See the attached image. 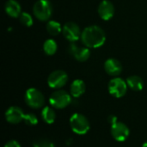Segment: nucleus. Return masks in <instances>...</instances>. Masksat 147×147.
I'll use <instances>...</instances> for the list:
<instances>
[{
  "label": "nucleus",
  "mask_w": 147,
  "mask_h": 147,
  "mask_svg": "<svg viewBox=\"0 0 147 147\" xmlns=\"http://www.w3.org/2000/svg\"><path fill=\"white\" fill-rule=\"evenodd\" d=\"M53 10V5L49 0H38L33 7V13L40 21H47L52 16Z\"/></svg>",
  "instance_id": "obj_4"
},
{
  "label": "nucleus",
  "mask_w": 147,
  "mask_h": 147,
  "mask_svg": "<svg viewBox=\"0 0 147 147\" xmlns=\"http://www.w3.org/2000/svg\"><path fill=\"white\" fill-rule=\"evenodd\" d=\"M71 102V96L64 90H58L52 93L49 97V103L53 109H62Z\"/></svg>",
  "instance_id": "obj_3"
},
{
  "label": "nucleus",
  "mask_w": 147,
  "mask_h": 147,
  "mask_svg": "<svg viewBox=\"0 0 147 147\" xmlns=\"http://www.w3.org/2000/svg\"><path fill=\"white\" fill-rule=\"evenodd\" d=\"M127 86L134 91L142 90L144 87L143 79L137 75H133V76L128 77L127 78Z\"/></svg>",
  "instance_id": "obj_16"
},
{
  "label": "nucleus",
  "mask_w": 147,
  "mask_h": 147,
  "mask_svg": "<svg viewBox=\"0 0 147 147\" xmlns=\"http://www.w3.org/2000/svg\"><path fill=\"white\" fill-rule=\"evenodd\" d=\"M108 121H109V123L113 125V124H115V123H116L118 121V118L115 115H110L108 118Z\"/></svg>",
  "instance_id": "obj_24"
},
{
  "label": "nucleus",
  "mask_w": 147,
  "mask_h": 147,
  "mask_svg": "<svg viewBox=\"0 0 147 147\" xmlns=\"http://www.w3.org/2000/svg\"><path fill=\"white\" fill-rule=\"evenodd\" d=\"M41 118L47 124H53L56 119V114L52 107L46 106L41 110Z\"/></svg>",
  "instance_id": "obj_17"
},
{
  "label": "nucleus",
  "mask_w": 147,
  "mask_h": 147,
  "mask_svg": "<svg viewBox=\"0 0 147 147\" xmlns=\"http://www.w3.org/2000/svg\"><path fill=\"white\" fill-rule=\"evenodd\" d=\"M58 45L53 39H47L43 44V51L47 55H53L57 52Z\"/></svg>",
  "instance_id": "obj_18"
},
{
  "label": "nucleus",
  "mask_w": 147,
  "mask_h": 147,
  "mask_svg": "<svg viewBox=\"0 0 147 147\" xmlns=\"http://www.w3.org/2000/svg\"><path fill=\"white\" fill-rule=\"evenodd\" d=\"M85 89L86 86L84 82L81 79H76L70 86V94L74 98H78L85 92Z\"/></svg>",
  "instance_id": "obj_15"
},
{
  "label": "nucleus",
  "mask_w": 147,
  "mask_h": 147,
  "mask_svg": "<svg viewBox=\"0 0 147 147\" xmlns=\"http://www.w3.org/2000/svg\"><path fill=\"white\" fill-rule=\"evenodd\" d=\"M142 147H147V141L146 142H145V143L142 145Z\"/></svg>",
  "instance_id": "obj_25"
},
{
  "label": "nucleus",
  "mask_w": 147,
  "mask_h": 147,
  "mask_svg": "<svg viewBox=\"0 0 147 147\" xmlns=\"http://www.w3.org/2000/svg\"><path fill=\"white\" fill-rule=\"evenodd\" d=\"M127 81L121 78H112L108 84V90L111 96L116 98H121L124 96L127 90Z\"/></svg>",
  "instance_id": "obj_6"
},
{
  "label": "nucleus",
  "mask_w": 147,
  "mask_h": 147,
  "mask_svg": "<svg viewBox=\"0 0 147 147\" xmlns=\"http://www.w3.org/2000/svg\"><path fill=\"white\" fill-rule=\"evenodd\" d=\"M4 147H21V145L16 140H9L4 145Z\"/></svg>",
  "instance_id": "obj_23"
},
{
  "label": "nucleus",
  "mask_w": 147,
  "mask_h": 147,
  "mask_svg": "<svg viewBox=\"0 0 147 147\" xmlns=\"http://www.w3.org/2000/svg\"><path fill=\"white\" fill-rule=\"evenodd\" d=\"M68 81V76L65 71L62 70H56L53 71L47 78L48 85L53 89H58L64 87Z\"/></svg>",
  "instance_id": "obj_7"
},
{
  "label": "nucleus",
  "mask_w": 147,
  "mask_h": 147,
  "mask_svg": "<svg viewBox=\"0 0 147 147\" xmlns=\"http://www.w3.org/2000/svg\"><path fill=\"white\" fill-rule=\"evenodd\" d=\"M81 40L86 47L98 48L105 43L106 34L104 30L99 26L91 25L83 30Z\"/></svg>",
  "instance_id": "obj_1"
},
{
  "label": "nucleus",
  "mask_w": 147,
  "mask_h": 147,
  "mask_svg": "<svg viewBox=\"0 0 147 147\" xmlns=\"http://www.w3.org/2000/svg\"><path fill=\"white\" fill-rule=\"evenodd\" d=\"M111 134L112 137L118 142H124L127 140L130 134V130L128 127L123 122L117 121L111 126Z\"/></svg>",
  "instance_id": "obj_9"
},
{
  "label": "nucleus",
  "mask_w": 147,
  "mask_h": 147,
  "mask_svg": "<svg viewBox=\"0 0 147 147\" xmlns=\"http://www.w3.org/2000/svg\"><path fill=\"white\" fill-rule=\"evenodd\" d=\"M62 27L56 21H49L47 24V30L51 35H58L62 31Z\"/></svg>",
  "instance_id": "obj_19"
},
{
  "label": "nucleus",
  "mask_w": 147,
  "mask_h": 147,
  "mask_svg": "<svg viewBox=\"0 0 147 147\" xmlns=\"http://www.w3.org/2000/svg\"><path fill=\"white\" fill-rule=\"evenodd\" d=\"M70 126L71 130L78 135H84L90 130V122L82 114L74 113L70 118Z\"/></svg>",
  "instance_id": "obj_2"
},
{
  "label": "nucleus",
  "mask_w": 147,
  "mask_h": 147,
  "mask_svg": "<svg viewBox=\"0 0 147 147\" xmlns=\"http://www.w3.org/2000/svg\"><path fill=\"white\" fill-rule=\"evenodd\" d=\"M34 147H55L53 143H52L50 140L46 139H41L39 140H36L34 143Z\"/></svg>",
  "instance_id": "obj_22"
},
{
  "label": "nucleus",
  "mask_w": 147,
  "mask_h": 147,
  "mask_svg": "<svg viewBox=\"0 0 147 147\" xmlns=\"http://www.w3.org/2000/svg\"><path fill=\"white\" fill-rule=\"evenodd\" d=\"M97 12L102 20L109 21L114 16L115 14L114 4L109 0H102L98 5Z\"/></svg>",
  "instance_id": "obj_12"
},
{
  "label": "nucleus",
  "mask_w": 147,
  "mask_h": 147,
  "mask_svg": "<svg viewBox=\"0 0 147 147\" xmlns=\"http://www.w3.org/2000/svg\"><path fill=\"white\" fill-rule=\"evenodd\" d=\"M4 10L10 17H19L22 13L21 4L16 0H9L5 3Z\"/></svg>",
  "instance_id": "obj_14"
},
{
  "label": "nucleus",
  "mask_w": 147,
  "mask_h": 147,
  "mask_svg": "<svg viewBox=\"0 0 147 147\" xmlns=\"http://www.w3.org/2000/svg\"><path fill=\"white\" fill-rule=\"evenodd\" d=\"M23 121L25 122V124H27L28 126H35L38 123V118L34 114L28 113V114L24 115Z\"/></svg>",
  "instance_id": "obj_21"
},
{
  "label": "nucleus",
  "mask_w": 147,
  "mask_h": 147,
  "mask_svg": "<svg viewBox=\"0 0 147 147\" xmlns=\"http://www.w3.org/2000/svg\"><path fill=\"white\" fill-rule=\"evenodd\" d=\"M62 33L65 38L71 42L78 40L81 38V34H82L79 26L72 22H66L63 26Z\"/></svg>",
  "instance_id": "obj_8"
},
{
  "label": "nucleus",
  "mask_w": 147,
  "mask_h": 147,
  "mask_svg": "<svg viewBox=\"0 0 147 147\" xmlns=\"http://www.w3.org/2000/svg\"><path fill=\"white\" fill-rule=\"evenodd\" d=\"M68 51L71 55H72L78 61L84 62L90 56V51L88 47H78L77 44L71 42V44L68 47Z\"/></svg>",
  "instance_id": "obj_10"
},
{
  "label": "nucleus",
  "mask_w": 147,
  "mask_h": 147,
  "mask_svg": "<svg viewBox=\"0 0 147 147\" xmlns=\"http://www.w3.org/2000/svg\"><path fill=\"white\" fill-rule=\"evenodd\" d=\"M25 102L28 106L32 109H38L44 106L45 104V96L39 90L35 88H29L26 90Z\"/></svg>",
  "instance_id": "obj_5"
},
{
  "label": "nucleus",
  "mask_w": 147,
  "mask_h": 147,
  "mask_svg": "<svg viewBox=\"0 0 147 147\" xmlns=\"http://www.w3.org/2000/svg\"><path fill=\"white\" fill-rule=\"evenodd\" d=\"M19 20H20V22L26 27H31L34 22L32 16L27 12H22L19 16Z\"/></svg>",
  "instance_id": "obj_20"
},
{
  "label": "nucleus",
  "mask_w": 147,
  "mask_h": 147,
  "mask_svg": "<svg viewBox=\"0 0 147 147\" xmlns=\"http://www.w3.org/2000/svg\"><path fill=\"white\" fill-rule=\"evenodd\" d=\"M23 110L17 106L9 107L5 112V120L10 124H18L23 121L24 117Z\"/></svg>",
  "instance_id": "obj_11"
},
{
  "label": "nucleus",
  "mask_w": 147,
  "mask_h": 147,
  "mask_svg": "<svg viewBox=\"0 0 147 147\" xmlns=\"http://www.w3.org/2000/svg\"><path fill=\"white\" fill-rule=\"evenodd\" d=\"M104 70L109 75L113 76V77H116L121 73L122 65L118 59H114V58H110L105 61Z\"/></svg>",
  "instance_id": "obj_13"
}]
</instances>
